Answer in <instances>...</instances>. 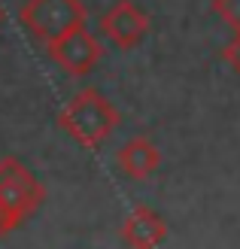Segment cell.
<instances>
[{
    "instance_id": "30bf717a",
    "label": "cell",
    "mask_w": 240,
    "mask_h": 249,
    "mask_svg": "<svg viewBox=\"0 0 240 249\" xmlns=\"http://www.w3.org/2000/svg\"><path fill=\"white\" fill-rule=\"evenodd\" d=\"M12 231H16V222H12V219L6 216V210L0 207V240H3L6 234H12Z\"/></svg>"
},
{
    "instance_id": "3957f363",
    "label": "cell",
    "mask_w": 240,
    "mask_h": 249,
    "mask_svg": "<svg viewBox=\"0 0 240 249\" xmlns=\"http://www.w3.org/2000/svg\"><path fill=\"white\" fill-rule=\"evenodd\" d=\"M24 31H31L40 43H52L61 34L82 28L88 12L82 0H24L18 9Z\"/></svg>"
},
{
    "instance_id": "277c9868",
    "label": "cell",
    "mask_w": 240,
    "mask_h": 249,
    "mask_svg": "<svg viewBox=\"0 0 240 249\" xmlns=\"http://www.w3.org/2000/svg\"><path fill=\"white\" fill-rule=\"evenodd\" d=\"M49 58L58 64V70H64L67 76H88L97 64H100V40L82 24V28H73L67 34H61L58 40L46 43Z\"/></svg>"
},
{
    "instance_id": "52a82bcc",
    "label": "cell",
    "mask_w": 240,
    "mask_h": 249,
    "mask_svg": "<svg viewBox=\"0 0 240 249\" xmlns=\"http://www.w3.org/2000/svg\"><path fill=\"white\" fill-rule=\"evenodd\" d=\"M158 164H161V152H158V146L149 140L146 134L131 137V140L119 149V155H116V167L122 170V177H128L134 182L149 179L158 170Z\"/></svg>"
},
{
    "instance_id": "ba28073f",
    "label": "cell",
    "mask_w": 240,
    "mask_h": 249,
    "mask_svg": "<svg viewBox=\"0 0 240 249\" xmlns=\"http://www.w3.org/2000/svg\"><path fill=\"white\" fill-rule=\"evenodd\" d=\"M213 12L231 31H240V0H213Z\"/></svg>"
},
{
    "instance_id": "8fae6325",
    "label": "cell",
    "mask_w": 240,
    "mask_h": 249,
    "mask_svg": "<svg viewBox=\"0 0 240 249\" xmlns=\"http://www.w3.org/2000/svg\"><path fill=\"white\" fill-rule=\"evenodd\" d=\"M0 24H3V6H0Z\"/></svg>"
},
{
    "instance_id": "6da1fadb",
    "label": "cell",
    "mask_w": 240,
    "mask_h": 249,
    "mask_svg": "<svg viewBox=\"0 0 240 249\" xmlns=\"http://www.w3.org/2000/svg\"><path fill=\"white\" fill-rule=\"evenodd\" d=\"M119 109L116 104L104 97L97 89H82L61 107L58 124L61 131H67L73 143H79L82 149H97L107 143V137L119 128Z\"/></svg>"
},
{
    "instance_id": "9c48e42d",
    "label": "cell",
    "mask_w": 240,
    "mask_h": 249,
    "mask_svg": "<svg viewBox=\"0 0 240 249\" xmlns=\"http://www.w3.org/2000/svg\"><path fill=\"white\" fill-rule=\"evenodd\" d=\"M222 58H225V64H228L237 76H240V31H234V36L228 40V46L222 49Z\"/></svg>"
},
{
    "instance_id": "5b68a950",
    "label": "cell",
    "mask_w": 240,
    "mask_h": 249,
    "mask_svg": "<svg viewBox=\"0 0 240 249\" xmlns=\"http://www.w3.org/2000/svg\"><path fill=\"white\" fill-rule=\"evenodd\" d=\"M100 34L116 49L128 52V49L140 46L146 40L149 16H146V9H140L137 3H131V0H119V3H112L104 16H100Z\"/></svg>"
},
{
    "instance_id": "8992f818",
    "label": "cell",
    "mask_w": 240,
    "mask_h": 249,
    "mask_svg": "<svg viewBox=\"0 0 240 249\" xmlns=\"http://www.w3.org/2000/svg\"><path fill=\"white\" fill-rule=\"evenodd\" d=\"M167 240V222L155 210L137 207L122 222V243L128 249H158Z\"/></svg>"
},
{
    "instance_id": "7a4b0ae2",
    "label": "cell",
    "mask_w": 240,
    "mask_h": 249,
    "mask_svg": "<svg viewBox=\"0 0 240 249\" xmlns=\"http://www.w3.org/2000/svg\"><path fill=\"white\" fill-rule=\"evenodd\" d=\"M43 201H46V189L28 167L16 155L0 158V207L16 222V228L24 225L40 210Z\"/></svg>"
}]
</instances>
